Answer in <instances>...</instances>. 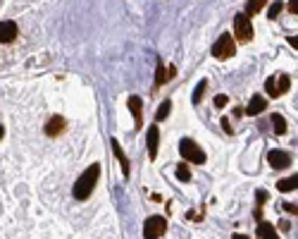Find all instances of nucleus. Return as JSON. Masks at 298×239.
<instances>
[{
  "instance_id": "nucleus-1",
  "label": "nucleus",
  "mask_w": 298,
  "mask_h": 239,
  "mask_svg": "<svg viewBox=\"0 0 298 239\" xmlns=\"http://www.w3.org/2000/svg\"><path fill=\"white\" fill-rule=\"evenodd\" d=\"M98 177H101V165H98V163H95V165H91V167H86V170H84V175L74 182V189H72L74 199H77V201H86L88 196L93 194Z\"/></svg>"
},
{
  "instance_id": "nucleus-2",
  "label": "nucleus",
  "mask_w": 298,
  "mask_h": 239,
  "mask_svg": "<svg viewBox=\"0 0 298 239\" xmlns=\"http://www.w3.org/2000/svg\"><path fill=\"white\" fill-rule=\"evenodd\" d=\"M179 153L184 156V160L193 163V165H203L205 163V151L198 146L196 141H191V139H181L179 141Z\"/></svg>"
},
{
  "instance_id": "nucleus-3",
  "label": "nucleus",
  "mask_w": 298,
  "mask_h": 239,
  "mask_svg": "<svg viewBox=\"0 0 298 239\" xmlns=\"http://www.w3.org/2000/svg\"><path fill=\"white\" fill-rule=\"evenodd\" d=\"M234 53H236V46H234V39L229 34H222L220 39L215 41V46H212V55L217 57V60H227Z\"/></svg>"
},
{
  "instance_id": "nucleus-4",
  "label": "nucleus",
  "mask_w": 298,
  "mask_h": 239,
  "mask_svg": "<svg viewBox=\"0 0 298 239\" xmlns=\"http://www.w3.org/2000/svg\"><path fill=\"white\" fill-rule=\"evenodd\" d=\"M167 230V220L162 218V215H153V218H148L146 220V225H143V239H157L162 237Z\"/></svg>"
},
{
  "instance_id": "nucleus-5",
  "label": "nucleus",
  "mask_w": 298,
  "mask_h": 239,
  "mask_svg": "<svg viewBox=\"0 0 298 239\" xmlns=\"http://www.w3.org/2000/svg\"><path fill=\"white\" fill-rule=\"evenodd\" d=\"M291 86V79H289V74H279V77H267L265 81V88H267V94L272 96V98H279L282 94H286Z\"/></svg>"
},
{
  "instance_id": "nucleus-6",
  "label": "nucleus",
  "mask_w": 298,
  "mask_h": 239,
  "mask_svg": "<svg viewBox=\"0 0 298 239\" xmlns=\"http://www.w3.org/2000/svg\"><path fill=\"white\" fill-rule=\"evenodd\" d=\"M234 36L243 43H248L253 39V24L248 19V15H236L234 17Z\"/></svg>"
},
{
  "instance_id": "nucleus-7",
  "label": "nucleus",
  "mask_w": 298,
  "mask_h": 239,
  "mask_svg": "<svg viewBox=\"0 0 298 239\" xmlns=\"http://www.w3.org/2000/svg\"><path fill=\"white\" fill-rule=\"evenodd\" d=\"M267 163L275 167V170H284V167L291 165V156L282 148H272V151H267Z\"/></svg>"
},
{
  "instance_id": "nucleus-8",
  "label": "nucleus",
  "mask_w": 298,
  "mask_h": 239,
  "mask_svg": "<svg viewBox=\"0 0 298 239\" xmlns=\"http://www.w3.org/2000/svg\"><path fill=\"white\" fill-rule=\"evenodd\" d=\"M17 36L15 22H0V43H12Z\"/></svg>"
},
{
  "instance_id": "nucleus-9",
  "label": "nucleus",
  "mask_w": 298,
  "mask_h": 239,
  "mask_svg": "<svg viewBox=\"0 0 298 239\" xmlns=\"http://www.w3.org/2000/svg\"><path fill=\"white\" fill-rule=\"evenodd\" d=\"M146 143H148L150 158H155V156H157V146H160V129H157V127H150L148 129V136H146Z\"/></svg>"
},
{
  "instance_id": "nucleus-10",
  "label": "nucleus",
  "mask_w": 298,
  "mask_h": 239,
  "mask_svg": "<svg viewBox=\"0 0 298 239\" xmlns=\"http://www.w3.org/2000/svg\"><path fill=\"white\" fill-rule=\"evenodd\" d=\"M265 108H267V101H265V96H260V94H255L251 98V103H248V115H260V112H265Z\"/></svg>"
},
{
  "instance_id": "nucleus-11",
  "label": "nucleus",
  "mask_w": 298,
  "mask_h": 239,
  "mask_svg": "<svg viewBox=\"0 0 298 239\" xmlns=\"http://www.w3.org/2000/svg\"><path fill=\"white\" fill-rule=\"evenodd\" d=\"M62 129H64V120L62 117H50L46 122V134L48 136H57V134H62Z\"/></svg>"
},
{
  "instance_id": "nucleus-12",
  "label": "nucleus",
  "mask_w": 298,
  "mask_h": 239,
  "mask_svg": "<svg viewBox=\"0 0 298 239\" xmlns=\"http://www.w3.org/2000/svg\"><path fill=\"white\" fill-rule=\"evenodd\" d=\"M258 237L260 239H279V234H277V230L270 223L260 220V225H258Z\"/></svg>"
},
{
  "instance_id": "nucleus-13",
  "label": "nucleus",
  "mask_w": 298,
  "mask_h": 239,
  "mask_svg": "<svg viewBox=\"0 0 298 239\" xmlns=\"http://www.w3.org/2000/svg\"><path fill=\"white\" fill-rule=\"evenodd\" d=\"M129 110H131L134 120H136V127H141V98L139 96L129 98Z\"/></svg>"
},
{
  "instance_id": "nucleus-14",
  "label": "nucleus",
  "mask_w": 298,
  "mask_h": 239,
  "mask_svg": "<svg viewBox=\"0 0 298 239\" xmlns=\"http://www.w3.org/2000/svg\"><path fill=\"white\" fill-rule=\"evenodd\" d=\"M112 151H115V156H117V158H119V163H122V170H124V177H129V170H131V167H129V160H126L124 151L119 148V141H115V139H112Z\"/></svg>"
},
{
  "instance_id": "nucleus-15",
  "label": "nucleus",
  "mask_w": 298,
  "mask_h": 239,
  "mask_svg": "<svg viewBox=\"0 0 298 239\" xmlns=\"http://www.w3.org/2000/svg\"><path fill=\"white\" fill-rule=\"evenodd\" d=\"M277 189L279 191H293V189H298V175H293V177H286V180H279L277 182Z\"/></svg>"
},
{
  "instance_id": "nucleus-16",
  "label": "nucleus",
  "mask_w": 298,
  "mask_h": 239,
  "mask_svg": "<svg viewBox=\"0 0 298 239\" xmlns=\"http://www.w3.org/2000/svg\"><path fill=\"white\" fill-rule=\"evenodd\" d=\"M174 175H177L179 182H191V170H188L186 163H179V165L174 167Z\"/></svg>"
},
{
  "instance_id": "nucleus-17",
  "label": "nucleus",
  "mask_w": 298,
  "mask_h": 239,
  "mask_svg": "<svg viewBox=\"0 0 298 239\" xmlns=\"http://www.w3.org/2000/svg\"><path fill=\"white\" fill-rule=\"evenodd\" d=\"M272 127H275V134H279V136L286 134V120H284L279 112L272 115Z\"/></svg>"
},
{
  "instance_id": "nucleus-18",
  "label": "nucleus",
  "mask_w": 298,
  "mask_h": 239,
  "mask_svg": "<svg viewBox=\"0 0 298 239\" xmlns=\"http://www.w3.org/2000/svg\"><path fill=\"white\" fill-rule=\"evenodd\" d=\"M282 10H284V3L282 0H275V3L270 5V10H267V19H277Z\"/></svg>"
},
{
  "instance_id": "nucleus-19",
  "label": "nucleus",
  "mask_w": 298,
  "mask_h": 239,
  "mask_svg": "<svg viewBox=\"0 0 298 239\" xmlns=\"http://www.w3.org/2000/svg\"><path fill=\"white\" fill-rule=\"evenodd\" d=\"M170 110H172V101H162V103H160V108H157V112H155V117L157 120H167Z\"/></svg>"
},
{
  "instance_id": "nucleus-20",
  "label": "nucleus",
  "mask_w": 298,
  "mask_h": 239,
  "mask_svg": "<svg viewBox=\"0 0 298 239\" xmlns=\"http://www.w3.org/2000/svg\"><path fill=\"white\" fill-rule=\"evenodd\" d=\"M262 5H265V0H248V3H246V12H248V15H255Z\"/></svg>"
},
{
  "instance_id": "nucleus-21",
  "label": "nucleus",
  "mask_w": 298,
  "mask_h": 239,
  "mask_svg": "<svg viewBox=\"0 0 298 239\" xmlns=\"http://www.w3.org/2000/svg\"><path fill=\"white\" fill-rule=\"evenodd\" d=\"M205 86H208V81H205V79L198 81L196 91H193V103H201V98H203V94H205Z\"/></svg>"
},
{
  "instance_id": "nucleus-22",
  "label": "nucleus",
  "mask_w": 298,
  "mask_h": 239,
  "mask_svg": "<svg viewBox=\"0 0 298 239\" xmlns=\"http://www.w3.org/2000/svg\"><path fill=\"white\" fill-rule=\"evenodd\" d=\"M170 79V74L165 72V67H162V63H157V84H165V81Z\"/></svg>"
},
{
  "instance_id": "nucleus-23",
  "label": "nucleus",
  "mask_w": 298,
  "mask_h": 239,
  "mask_svg": "<svg viewBox=\"0 0 298 239\" xmlns=\"http://www.w3.org/2000/svg\"><path fill=\"white\" fill-rule=\"evenodd\" d=\"M227 103H229L227 96H215V108H224Z\"/></svg>"
},
{
  "instance_id": "nucleus-24",
  "label": "nucleus",
  "mask_w": 298,
  "mask_h": 239,
  "mask_svg": "<svg viewBox=\"0 0 298 239\" xmlns=\"http://www.w3.org/2000/svg\"><path fill=\"white\" fill-rule=\"evenodd\" d=\"M286 10H289V12H293V15H298V0H289Z\"/></svg>"
},
{
  "instance_id": "nucleus-25",
  "label": "nucleus",
  "mask_w": 298,
  "mask_h": 239,
  "mask_svg": "<svg viewBox=\"0 0 298 239\" xmlns=\"http://www.w3.org/2000/svg\"><path fill=\"white\" fill-rule=\"evenodd\" d=\"M265 199H267V194L262 189H258V208H262V203H265Z\"/></svg>"
},
{
  "instance_id": "nucleus-26",
  "label": "nucleus",
  "mask_w": 298,
  "mask_h": 239,
  "mask_svg": "<svg viewBox=\"0 0 298 239\" xmlns=\"http://www.w3.org/2000/svg\"><path fill=\"white\" fill-rule=\"evenodd\" d=\"M282 208H286L289 213H298V206H293V203H284Z\"/></svg>"
},
{
  "instance_id": "nucleus-27",
  "label": "nucleus",
  "mask_w": 298,
  "mask_h": 239,
  "mask_svg": "<svg viewBox=\"0 0 298 239\" xmlns=\"http://www.w3.org/2000/svg\"><path fill=\"white\" fill-rule=\"evenodd\" d=\"M222 127H224V132H227V134H231V125H229V120H227V117L222 120Z\"/></svg>"
},
{
  "instance_id": "nucleus-28",
  "label": "nucleus",
  "mask_w": 298,
  "mask_h": 239,
  "mask_svg": "<svg viewBox=\"0 0 298 239\" xmlns=\"http://www.w3.org/2000/svg\"><path fill=\"white\" fill-rule=\"evenodd\" d=\"M289 43H291V46H293V48L298 50V36H289Z\"/></svg>"
},
{
  "instance_id": "nucleus-29",
  "label": "nucleus",
  "mask_w": 298,
  "mask_h": 239,
  "mask_svg": "<svg viewBox=\"0 0 298 239\" xmlns=\"http://www.w3.org/2000/svg\"><path fill=\"white\" fill-rule=\"evenodd\" d=\"M279 227H282L284 232H289V223H286V220H282V223H279Z\"/></svg>"
},
{
  "instance_id": "nucleus-30",
  "label": "nucleus",
  "mask_w": 298,
  "mask_h": 239,
  "mask_svg": "<svg viewBox=\"0 0 298 239\" xmlns=\"http://www.w3.org/2000/svg\"><path fill=\"white\" fill-rule=\"evenodd\" d=\"M234 239H248L246 234H234Z\"/></svg>"
},
{
  "instance_id": "nucleus-31",
  "label": "nucleus",
  "mask_w": 298,
  "mask_h": 239,
  "mask_svg": "<svg viewBox=\"0 0 298 239\" xmlns=\"http://www.w3.org/2000/svg\"><path fill=\"white\" fill-rule=\"evenodd\" d=\"M0 136H3V125H0Z\"/></svg>"
}]
</instances>
